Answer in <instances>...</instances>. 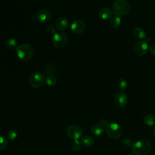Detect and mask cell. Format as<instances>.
I'll return each mask as SVG.
<instances>
[{
	"mask_svg": "<svg viewBox=\"0 0 155 155\" xmlns=\"http://www.w3.org/2000/svg\"><path fill=\"white\" fill-rule=\"evenodd\" d=\"M151 150V145L147 140H139L132 147V151L135 155H148Z\"/></svg>",
	"mask_w": 155,
	"mask_h": 155,
	"instance_id": "6da1fadb",
	"label": "cell"
},
{
	"mask_svg": "<svg viewBox=\"0 0 155 155\" xmlns=\"http://www.w3.org/2000/svg\"><path fill=\"white\" fill-rule=\"evenodd\" d=\"M112 11L119 16H123L128 13L130 5L127 0H116L112 5Z\"/></svg>",
	"mask_w": 155,
	"mask_h": 155,
	"instance_id": "7a4b0ae2",
	"label": "cell"
},
{
	"mask_svg": "<svg viewBox=\"0 0 155 155\" xmlns=\"http://www.w3.org/2000/svg\"><path fill=\"white\" fill-rule=\"evenodd\" d=\"M16 53L18 58L21 61H28L33 57L34 50L31 45L24 44L18 47Z\"/></svg>",
	"mask_w": 155,
	"mask_h": 155,
	"instance_id": "3957f363",
	"label": "cell"
},
{
	"mask_svg": "<svg viewBox=\"0 0 155 155\" xmlns=\"http://www.w3.org/2000/svg\"><path fill=\"white\" fill-rule=\"evenodd\" d=\"M105 130L108 136L112 139H117L122 134V128L117 123L108 124Z\"/></svg>",
	"mask_w": 155,
	"mask_h": 155,
	"instance_id": "277c9868",
	"label": "cell"
},
{
	"mask_svg": "<svg viewBox=\"0 0 155 155\" xmlns=\"http://www.w3.org/2000/svg\"><path fill=\"white\" fill-rule=\"evenodd\" d=\"M67 36L62 31L56 32L53 38V44L57 48H62L67 43Z\"/></svg>",
	"mask_w": 155,
	"mask_h": 155,
	"instance_id": "5b68a950",
	"label": "cell"
},
{
	"mask_svg": "<svg viewBox=\"0 0 155 155\" xmlns=\"http://www.w3.org/2000/svg\"><path fill=\"white\" fill-rule=\"evenodd\" d=\"M44 81V75L40 72H36L30 76L29 83L33 88H39L43 85Z\"/></svg>",
	"mask_w": 155,
	"mask_h": 155,
	"instance_id": "8992f818",
	"label": "cell"
},
{
	"mask_svg": "<svg viewBox=\"0 0 155 155\" xmlns=\"http://www.w3.org/2000/svg\"><path fill=\"white\" fill-rule=\"evenodd\" d=\"M66 132L68 137L74 140H78L82 135V128L77 125H69L67 128Z\"/></svg>",
	"mask_w": 155,
	"mask_h": 155,
	"instance_id": "52a82bcc",
	"label": "cell"
},
{
	"mask_svg": "<svg viewBox=\"0 0 155 155\" xmlns=\"http://www.w3.org/2000/svg\"><path fill=\"white\" fill-rule=\"evenodd\" d=\"M148 43L143 40L137 42L134 47L135 53L138 56H144L148 51Z\"/></svg>",
	"mask_w": 155,
	"mask_h": 155,
	"instance_id": "ba28073f",
	"label": "cell"
},
{
	"mask_svg": "<svg viewBox=\"0 0 155 155\" xmlns=\"http://www.w3.org/2000/svg\"><path fill=\"white\" fill-rule=\"evenodd\" d=\"M51 17V13L48 9H41L37 12L35 18L40 22L45 23L48 22Z\"/></svg>",
	"mask_w": 155,
	"mask_h": 155,
	"instance_id": "9c48e42d",
	"label": "cell"
},
{
	"mask_svg": "<svg viewBox=\"0 0 155 155\" xmlns=\"http://www.w3.org/2000/svg\"><path fill=\"white\" fill-rule=\"evenodd\" d=\"M128 102V97L124 92H118L114 96V102L119 107L125 106Z\"/></svg>",
	"mask_w": 155,
	"mask_h": 155,
	"instance_id": "30bf717a",
	"label": "cell"
},
{
	"mask_svg": "<svg viewBox=\"0 0 155 155\" xmlns=\"http://www.w3.org/2000/svg\"><path fill=\"white\" fill-rule=\"evenodd\" d=\"M85 28V23L81 20H76L71 25V31L76 34L82 33Z\"/></svg>",
	"mask_w": 155,
	"mask_h": 155,
	"instance_id": "8fae6325",
	"label": "cell"
},
{
	"mask_svg": "<svg viewBox=\"0 0 155 155\" xmlns=\"http://www.w3.org/2000/svg\"><path fill=\"white\" fill-rule=\"evenodd\" d=\"M98 15L103 20H108L111 18L112 12L111 10L107 7L101 8L98 12Z\"/></svg>",
	"mask_w": 155,
	"mask_h": 155,
	"instance_id": "7c38bea8",
	"label": "cell"
},
{
	"mask_svg": "<svg viewBox=\"0 0 155 155\" xmlns=\"http://www.w3.org/2000/svg\"><path fill=\"white\" fill-rule=\"evenodd\" d=\"M56 27L59 30H64L68 25V20L64 17H61L56 21Z\"/></svg>",
	"mask_w": 155,
	"mask_h": 155,
	"instance_id": "4fadbf2b",
	"label": "cell"
},
{
	"mask_svg": "<svg viewBox=\"0 0 155 155\" xmlns=\"http://www.w3.org/2000/svg\"><path fill=\"white\" fill-rule=\"evenodd\" d=\"M104 126L100 124H96L93 125L91 128V133L96 136H101L104 131Z\"/></svg>",
	"mask_w": 155,
	"mask_h": 155,
	"instance_id": "5bb4252c",
	"label": "cell"
},
{
	"mask_svg": "<svg viewBox=\"0 0 155 155\" xmlns=\"http://www.w3.org/2000/svg\"><path fill=\"white\" fill-rule=\"evenodd\" d=\"M133 36L140 41L146 38V33L145 31L139 27L135 28L133 31Z\"/></svg>",
	"mask_w": 155,
	"mask_h": 155,
	"instance_id": "9a60e30c",
	"label": "cell"
},
{
	"mask_svg": "<svg viewBox=\"0 0 155 155\" xmlns=\"http://www.w3.org/2000/svg\"><path fill=\"white\" fill-rule=\"evenodd\" d=\"M81 143L85 147H91L94 143V139L91 136L86 135L81 139Z\"/></svg>",
	"mask_w": 155,
	"mask_h": 155,
	"instance_id": "2e32d148",
	"label": "cell"
},
{
	"mask_svg": "<svg viewBox=\"0 0 155 155\" xmlns=\"http://www.w3.org/2000/svg\"><path fill=\"white\" fill-rule=\"evenodd\" d=\"M143 122L148 126H153L155 125V117L152 114H147L143 117Z\"/></svg>",
	"mask_w": 155,
	"mask_h": 155,
	"instance_id": "e0dca14e",
	"label": "cell"
},
{
	"mask_svg": "<svg viewBox=\"0 0 155 155\" xmlns=\"http://www.w3.org/2000/svg\"><path fill=\"white\" fill-rule=\"evenodd\" d=\"M121 23V19L120 16L115 15L114 16L112 17L110 20V25L113 28H117L118 27Z\"/></svg>",
	"mask_w": 155,
	"mask_h": 155,
	"instance_id": "ac0fdd59",
	"label": "cell"
},
{
	"mask_svg": "<svg viewBox=\"0 0 155 155\" xmlns=\"http://www.w3.org/2000/svg\"><path fill=\"white\" fill-rule=\"evenodd\" d=\"M7 46L11 50H15L18 48V43L15 39L11 38L6 41Z\"/></svg>",
	"mask_w": 155,
	"mask_h": 155,
	"instance_id": "d6986e66",
	"label": "cell"
},
{
	"mask_svg": "<svg viewBox=\"0 0 155 155\" xmlns=\"http://www.w3.org/2000/svg\"><path fill=\"white\" fill-rule=\"evenodd\" d=\"M117 86L121 90H125L127 87V82L125 79L120 78L117 81Z\"/></svg>",
	"mask_w": 155,
	"mask_h": 155,
	"instance_id": "ffe728a7",
	"label": "cell"
},
{
	"mask_svg": "<svg viewBox=\"0 0 155 155\" xmlns=\"http://www.w3.org/2000/svg\"><path fill=\"white\" fill-rule=\"evenodd\" d=\"M7 138L9 140H14L18 136V133L17 131L14 130V129H11L7 133Z\"/></svg>",
	"mask_w": 155,
	"mask_h": 155,
	"instance_id": "44dd1931",
	"label": "cell"
},
{
	"mask_svg": "<svg viewBox=\"0 0 155 155\" xmlns=\"http://www.w3.org/2000/svg\"><path fill=\"white\" fill-rule=\"evenodd\" d=\"M56 78L53 76L50 75L46 78V83L49 86H54L56 85Z\"/></svg>",
	"mask_w": 155,
	"mask_h": 155,
	"instance_id": "7402d4cb",
	"label": "cell"
},
{
	"mask_svg": "<svg viewBox=\"0 0 155 155\" xmlns=\"http://www.w3.org/2000/svg\"><path fill=\"white\" fill-rule=\"evenodd\" d=\"M8 145V142L6 138L0 136V150L5 149Z\"/></svg>",
	"mask_w": 155,
	"mask_h": 155,
	"instance_id": "603a6c76",
	"label": "cell"
},
{
	"mask_svg": "<svg viewBox=\"0 0 155 155\" xmlns=\"http://www.w3.org/2000/svg\"><path fill=\"white\" fill-rule=\"evenodd\" d=\"M71 148L74 151H78L81 148V143L78 140H74L71 143Z\"/></svg>",
	"mask_w": 155,
	"mask_h": 155,
	"instance_id": "cb8c5ba5",
	"label": "cell"
},
{
	"mask_svg": "<svg viewBox=\"0 0 155 155\" xmlns=\"http://www.w3.org/2000/svg\"><path fill=\"white\" fill-rule=\"evenodd\" d=\"M47 31H48V33H51V34H52V33L54 34V33H56V28H55V27H54L53 25H52V24L48 25L47 26Z\"/></svg>",
	"mask_w": 155,
	"mask_h": 155,
	"instance_id": "d4e9b609",
	"label": "cell"
},
{
	"mask_svg": "<svg viewBox=\"0 0 155 155\" xmlns=\"http://www.w3.org/2000/svg\"><path fill=\"white\" fill-rule=\"evenodd\" d=\"M150 51L151 52V53L155 56V42H153L150 46Z\"/></svg>",
	"mask_w": 155,
	"mask_h": 155,
	"instance_id": "484cf974",
	"label": "cell"
},
{
	"mask_svg": "<svg viewBox=\"0 0 155 155\" xmlns=\"http://www.w3.org/2000/svg\"><path fill=\"white\" fill-rule=\"evenodd\" d=\"M101 124L104 126H107L108 124V120L106 119H104V118H103L101 120Z\"/></svg>",
	"mask_w": 155,
	"mask_h": 155,
	"instance_id": "4316f807",
	"label": "cell"
},
{
	"mask_svg": "<svg viewBox=\"0 0 155 155\" xmlns=\"http://www.w3.org/2000/svg\"><path fill=\"white\" fill-rule=\"evenodd\" d=\"M153 133L154 136H155V126H154V128H153Z\"/></svg>",
	"mask_w": 155,
	"mask_h": 155,
	"instance_id": "83f0119b",
	"label": "cell"
},
{
	"mask_svg": "<svg viewBox=\"0 0 155 155\" xmlns=\"http://www.w3.org/2000/svg\"><path fill=\"white\" fill-rule=\"evenodd\" d=\"M128 155H134V154H128Z\"/></svg>",
	"mask_w": 155,
	"mask_h": 155,
	"instance_id": "f1b7e54d",
	"label": "cell"
}]
</instances>
